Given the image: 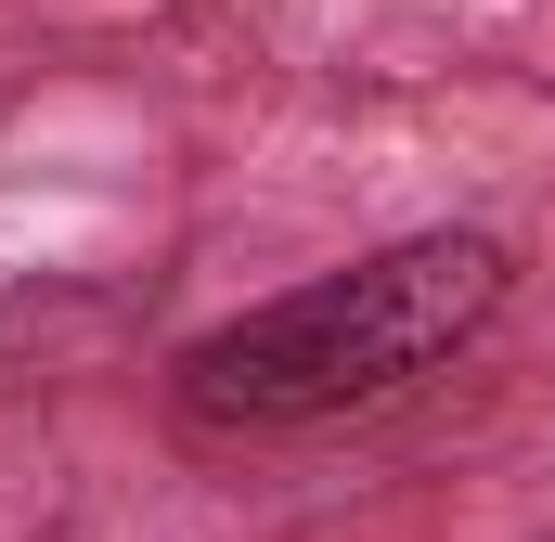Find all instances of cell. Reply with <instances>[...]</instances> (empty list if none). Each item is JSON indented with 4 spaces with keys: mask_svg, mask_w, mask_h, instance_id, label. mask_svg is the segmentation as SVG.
Returning <instances> with one entry per match:
<instances>
[{
    "mask_svg": "<svg viewBox=\"0 0 555 542\" xmlns=\"http://www.w3.org/2000/svg\"><path fill=\"white\" fill-rule=\"evenodd\" d=\"M517 297V246L504 233H401V246H362L349 271H310L259 310L207 323L181 362H168V401L220 439H297V426H336V413H375L452 375Z\"/></svg>",
    "mask_w": 555,
    "mask_h": 542,
    "instance_id": "obj_1",
    "label": "cell"
}]
</instances>
